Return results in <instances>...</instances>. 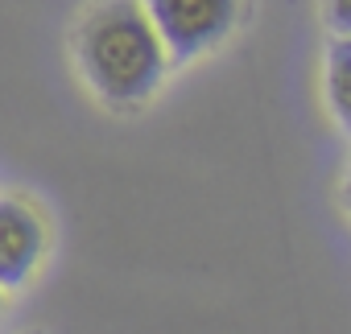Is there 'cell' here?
<instances>
[{
  "instance_id": "6da1fadb",
  "label": "cell",
  "mask_w": 351,
  "mask_h": 334,
  "mask_svg": "<svg viewBox=\"0 0 351 334\" xmlns=\"http://www.w3.org/2000/svg\"><path fill=\"white\" fill-rule=\"evenodd\" d=\"M75 58L83 79L95 87V95L116 107L145 103L161 87L165 62H169L141 0H104V5H95L75 34Z\"/></svg>"
},
{
  "instance_id": "7a4b0ae2",
  "label": "cell",
  "mask_w": 351,
  "mask_h": 334,
  "mask_svg": "<svg viewBox=\"0 0 351 334\" xmlns=\"http://www.w3.org/2000/svg\"><path fill=\"white\" fill-rule=\"evenodd\" d=\"M141 9L173 62L207 54L240 21V0H141Z\"/></svg>"
},
{
  "instance_id": "3957f363",
  "label": "cell",
  "mask_w": 351,
  "mask_h": 334,
  "mask_svg": "<svg viewBox=\"0 0 351 334\" xmlns=\"http://www.w3.org/2000/svg\"><path fill=\"white\" fill-rule=\"evenodd\" d=\"M46 256V223L34 203L0 194V289H21Z\"/></svg>"
},
{
  "instance_id": "277c9868",
  "label": "cell",
  "mask_w": 351,
  "mask_h": 334,
  "mask_svg": "<svg viewBox=\"0 0 351 334\" xmlns=\"http://www.w3.org/2000/svg\"><path fill=\"white\" fill-rule=\"evenodd\" d=\"M326 99L339 124H347V42L339 38L330 50V66H326Z\"/></svg>"
},
{
  "instance_id": "5b68a950",
  "label": "cell",
  "mask_w": 351,
  "mask_h": 334,
  "mask_svg": "<svg viewBox=\"0 0 351 334\" xmlns=\"http://www.w3.org/2000/svg\"><path fill=\"white\" fill-rule=\"evenodd\" d=\"M330 13H335V29H339V38L347 34V25H351V13H347V0H330Z\"/></svg>"
},
{
  "instance_id": "8992f818",
  "label": "cell",
  "mask_w": 351,
  "mask_h": 334,
  "mask_svg": "<svg viewBox=\"0 0 351 334\" xmlns=\"http://www.w3.org/2000/svg\"><path fill=\"white\" fill-rule=\"evenodd\" d=\"M0 305H5V289H0Z\"/></svg>"
}]
</instances>
